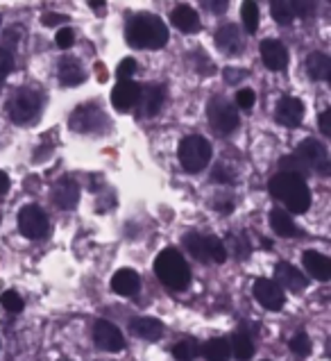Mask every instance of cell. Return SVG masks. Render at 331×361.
<instances>
[{
    "label": "cell",
    "instance_id": "obj_1",
    "mask_svg": "<svg viewBox=\"0 0 331 361\" xmlns=\"http://www.w3.org/2000/svg\"><path fill=\"white\" fill-rule=\"evenodd\" d=\"M125 39L134 48H163L168 44V27L154 14H134L127 20Z\"/></svg>",
    "mask_w": 331,
    "mask_h": 361
},
{
    "label": "cell",
    "instance_id": "obj_2",
    "mask_svg": "<svg viewBox=\"0 0 331 361\" xmlns=\"http://www.w3.org/2000/svg\"><path fill=\"white\" fill-rule=\"evenodd\" d=\"M268 189H270L273 198L284 202L293 214H302L308 209V204H311V193H308L304 178H299V175L277 173V175H273Z\"/></svg>",
    "mask_w": 331,
    "mask_h": 361
},
{
    "label": "cell",
    "instance_id": "obj_3",
    "mask_svg": "<svg viewBox=\"0 0 331 361\" xmlns=\"http://www.w3.org/2000/svg\"><path fill=\"white\" fill-rule=\"evenodd\" d=\"M154 273H157L159 282L173 291H182L191 282V271L186 266V259L175 247H166L159 252L157 262H154Z\"/></svg>",
    "mask_w": 331,
    "mask_h": 361
},
{
    "label": "cell",
    "instance_id": "obj_4",
    "mask_svg": "<svg viewBox=\"0 0 331 361\" xmlns=\"http://www.w3.org/2000/svg\"><path fill=\"white\" fill-rule=\"evenodd\" d=\"M177 157L184 171L189 173H200L206 164L211 161V143L206 141L204 137H184L180 141V148H177Z\"/></svg>",
    "mask_w": 331,
    "mask_h": 361
},
{
    "label": "cell",
    "instance_id": "obj_5",
    "mask_svg": "<svg viewBox=\"0 0 331 361\" xmlns=\"http://www.w3.org/2000/svg\"><path fill=\"white\" fill-rule=\"evenodd\" d=\"M184 245L198 262H213V264H223L227 259V250L225 243L216 236H204L198 232H191L184 236Z\"/></svg>",
    "mask_w": 331,
    "mask_h": 361
},
{
    "label": "cell",
    "instance_id": "obj_6",
    "mask_svg": "<svg viewBox=\"0 0 331 361\" xmlns=\"http://www.w3.org/2000/svg\"><path fill=\"white\" fill-rule=\"evenodd\" d=\"M295 157L304 164V169L308 173H320V175H327L331 169V161H329V152L325 148V143H320L316 139H304L299 143V148L295 150Z\"/></svg>",
    "mask_w": 331,
    "mask_h": 361
},
{
    "label": "cell",
    "instance_id": "obj_7",
    "mask_svg": "<svg viewBox=\"0 0 331 361\" xmlns=\"http://www.w3.org/2000/svg\"><path fill=\"white\" fill-rule=\"evenodd\" d=\"M41 109V98L32 89H18L9 100V116L14 123H30Z\"/></svg>",
    "mask_w": 331,
    "mask_h": 361
},
{
    "label": "cell",
    "instance_id": "obj_8",
    "mask_svg": "<svg viewBox=\"0 0 331 361\" xmlns=\"http://www.w3.org/2000/svg\"><path fill=\"white\" fill-rule=\"evenodd\" d=\"M18 230L27 239H44L48 234V219L41 207L37 204H27L18 212Z\"/></svg>",
    "mask_w": 331,
    "mask_h": 361
},
{
    "label": "cell",
    "instance_id": "obj_9",
    "mask_svg": "<svg viewBox=\"0 0 331 361\" xmlns=\"http://www.w3.org/2000/svg\"><path fill=\"white\" fill-rule=\"evenodd\" d=\"M209 121L211 128L218 134H232L239 128V109L230 105L227 100L216 98L209 105Z\"/></svg>",
    "mask_w": 331,
    "mask_h": 361
},
{
    "label": "cell",
    "instance_id": "obj_10",
    "mask_svg": "<svg viewBox=\"0 0 331 361\" xmlns=\"http://www.w3.org/2000/svg\"><path fill=\"white\" fill-rule=\"evenodd\" d=\"M93 343L100 350H105V353H120L125 348V338H123L120 329L109 321H96V325H93Z\"/></svg>",
    "mask_w": 331,
    "mask_h": 361
},
{
    "label": "cell",
    "instance_id": "obj_11",
    "mask_svg": "<svg viewBox=\"0 0 331 361\" xmlns=\"http://www.w3.org/2000/svg\"><path fill=\"white\" fill-rule=\"evenodd\" d=\"M105 123H107V116L102 114L98 107L85 105V107H77L73 114H70L68 126L73 132H98Z\"/></svg>",
    "mask_w": 331,
    "mask_h": 361
},
{
    "label": "cell",
    "instance_id": "obj_12",
    "mask_svg": "<svg viewBox=\"0 0 331 361\" xmlns=\"http://www.w3.org/2000/svg\"><path fill=\"white\" fill-rule=\"evenodd\" d=\"M254 298L268 309V312H279L286 300L282 288H279L273 280H263V277L254 282Z\"/></svg>",
    "mask_w": 331,
    "mask_h": 361
},
{
    "label": "cell",
    "instance_id": "obj_13",
    "mask_svg": "<svg viewBox=\"0 0 331 361\" xmlns=\"http://www.w3.org/2000/svg\"><path fill=\"white\" fill-rule=\"evenodd\" d=\"M163 100H166V89L161 85L141 87V94L137 100L139 114L141 116H157L159 109L163 107Z\"/></svg>",
    "mask_w": 331,
    "mask_h": 361
},
{
    "label": "cell",
    "instance_id": "obj_14",
    "mask_svg": "<svg viewBox=\"0 0 331 361\" xmlns=\"http://www.w3.org/2000/svg\"><path fill=\"white\" fill-rule=\"evenodd\" d=\"M275 284L279 286V288H288V291H293V293H302L304 288H306V284H308V280L297 271L295 266H291V264H286V262H282V264H277V268H275Z\"/></svg>",
    "mask_w": 331,
    "mask_h": 361
},
{
    "label": "cell",
    "instance_id": "obj_15",
    "mask_svg": "<svg viewBox=\"0 0 331 361\" xmlns=\"http://www.w3.org/2000/svg\"><path fill=\"white\" fill-rule=\"evenodd\" d=\"M141 94V87L132 80H120L111 91V102L118 111H130L132 107H137V100Z\"/></svg>",
    "mask_w": 331,
    "mask_h": 361
},
{
    "label": "cell",
    "instance_id": "obj_16",
    "mask_svg": "<svg viewBox=\"0 0 331 361\" xmlns=\"http://www.w3.org/2000/svg\"><path fill=\"white\" fill-rule=\"evenodd\" d=\"M275 116H277V121L282 123L284 128H297L299 123H302V118H304V105H302V100H299V98H291V96L282 98V100H279V105H277Z\"/></svg>",
    "mask_w": 331,
    "mask_h": 361
},
{
    "label": "cell",
    "instance_id": "obj_17",
    "mask_svg": "<svg viewBox=\"0 0 331 361\" xmlns=\"http://www.w3.org/2000/svg\"><path fill=\"white\" fill-rule=\"evenodd\" d=\"M216 46L227 55H241L245 48V39L241 35V30L230 23L216 30Z\"/></svg>",
    "mask_w": 331,
    "mask_h": 361
},
{
    "label": "cell",
    "instance_id": "obj_18",
    "mask_svg": "<svg viewBox=\"0 0 331 361\" xmlns=\"http://www.w3.org/2000/svg\"><path fill=\"white\" fill-rule=\"evenodd\" d=\"M302 264L308 271V275L316 277L320 282H327L331 280V259L323 252H316V250H306L302 255Z\"/></svg>",
    "mask_w": 331,
    "mask_h": 361
},
{
    "label": "cell",
    "instance_id": "obj_19",
    "mask_svg": "<svg viewBox=\"0 0 331 361\" xmlns=\"http://www.w3.org/2000/svg\"><path fill=\"white\" fill-rule=\"evenodd\" d=\"M261 57H263V64L270 71H284L288 64V53L284 44H279L275 39H266L261 44Z\"/></svg>",
    "mask_w": 331,
    "mask_h": 361
},
{
    "label": "cell",
    "instance_id": "obj_20",
    "mask_svg": "<svg viewBox=\"0 0 331 361\" xmlns=\"http://www.w3.org/2000/svg\"><path fill=\"white\" fill-rule=\"evenodd\" d=\"M53 200L59 209H73L80 202V187L75 180H61L53 189Z\"/></svg>",
    "mask_w": 331,
    "mask_h": 361
},
{
    "label": "cell",
    "instance_id": "obj_21",
    "mask_svg": "<svg viewBox=\"0 0 331 361\" xmlns=\"http://www.w3.org/2000/svg\"><path fill=\"white\" fill-rule=\"evenodd\" d=\"M139 288H141V277L134 271H130V268H123V271H118L111 280V291L118 295L132 298L139 293Z\"/></svg>",
    "mask_w": 331,
    "mask_h": 361
},
{
    "label": "cell",
    "instance_id": "obj_22",
    "mask_svg": "<svg viewBox=\"0 0 331 361\" xmlns=\"http://www.w3.org/2000/svg\"><path fill=\"white\" fill-rule=\"evenodd\" d=\"M130 332L139 338H146V341H157L163 334V325L157 318H134L130 321Z\"/></svg>",
    "mask_w": 331,
    "mask_h": 361
},
{
    "label": "cell",
    "instance_id": "obj_23",
    "mask_svg": "<svg viewBox=\"0 0 331 361\" xmlns=\"http://www.w3.org/2000/svg\"><path fill=\"white\" fill-rule=\"evenodd\" d=\"M173 25L182 30V32H195L200 27V16L195 14V9L189 5H177L170 14Z\"/></svg>",
    "mask_w": 331,
    "mask_h": 361
},
{
    "label": "cell",
    "instance_id": "obj_24",
    "mask_svg": "<svg viewBox=\"0 0 331 361\" xmlns=\"http://www.w3.org/2000/svg\"><path fill=\"white\" fill-rule=\"evenodd\" d=\"M57 78L61 85L73 87V85H80V82H85V71H82L80 61L75 57H64L59 61Z\"/></svg>",
    "mask_w": 331,
    "mask_h": 361
},
{
    "label": "cell",
    "instance_id": "obj_25",
    "mask_svg": "<svg viewBox=\"0 0 331 361\" xmlns=\"http://www.w3.org/2000/svg\"><path fill=\"white\" fill-rule=\"evenodd\" d=\"M270 228H273V232L277 236H282V239H291V236L299 234V230H297V225L293 223V219L286 212H282V209H273L270 212Z\"/></svg>",
    "mask_w": 331,
    "mask_h": 361
},
{
    "label": "cell",
    "instance_id": "obj_26",
    "mask_svg": "<svg viewBox=\"0 0 331 361\" xmlns=\"http://www.w3.org/2000/svg\"><path fill=\"white\" fill-rule=\"evenodd\" d=\"M306 71L313 80H329L331 78V59L325 53H311L306 57Z\"/></svg>",
    "mask_w": 331,
    "mask_h": 361
},
{
    "label": "cell",
    "instance_id": "obj_27",
    "mask_svg": "<svg viewBox=\"0 0 331 361\" xmlns=\"http://www.w3.org/2000/svg\"><path fill=\"white\" fill-rule=\"evenodd\" d=\"M230 350H232V355L239 359V361L252 359V355H254V341H252V336H247L245 332H236L230 338Z\"/></svg>",
    "mask_w": 331,
    "mask_h": 361
},
{
    "label": "cell",
    "instance_id": "obj_28",
    "mask_svg": "<svg viewBox=\"0 0 331 361\" xmlns=\"http://www.w3.org/2000/svg\"><path fill=\"white\" fill-rule=\"evenodd\" d=\"M202 355L206 357V361H230V357H232L230 341L223 338V336L211 338V341H206Z\"/></svg>",
    "mask_w": 331,
    "mask_h": 361
},
{
    "label": "cell",
    "instance_id": "obj_29",
    "mask_svg": "<svg viewBox=\"0 0 331 361\" xmlns=\"http://www.w3.org/2000/svg\"><path fill=\"white\" fill-rule=\"evenodd\" d=\"M225 250L227 252H234L239 259H245L247 255H250V241H247L245 234H230L227 236V243H225Z\"/></svg>",
    "mask_w": 331,
    "mask_h": 361
},
{
    "label": "cell",
    "instance_id": "obj_30",
    "mask_svg": "<svg viewBox=\"0 0 331 361\" xmlns=\"http://www.w3.org/2000/svg\"><path fill=\"white\" fill-rule=\"evenodd\" d=\"M173 355L180 361H193L200 355V345H198V341H193V338H184V341H180L173 348Z\"/></svg>",
    "mask_w": 331,
    "mask_h": 361
},
{
    "label": "cell",
    "instance_id": "obj_31",
    "mask_svg": "<svg viewBox=\"0 0 331 361\" xmlns=\"http://www.w3.org/2000/svg\"><path fill=\"white\" fill-rule=\"evenodd\" d=\"M273 9V18L277 23L282 25H291L295 20V12H293V3H288V0H279V3H273L270 5Z\"/></svg>",
    "mask_w": 331,
    "mask_h": 361
},
{
    "label": "cell",
    "instance_id": "obj_32",
    "mask_svg": "<svg viewBox=\"0 0 331 361\" xmlns=\"http://www.w3.org/2000/svg\"><path fill=\"white\" fill-rule=\"evenodd\" d=\"M241 16H243V25L247 30V35H254L258 30V7H256V3L247 0V3L243 5Z\"/></svg>",
    "mask_w": 331,
    "mask_h": 361
},
{
    "label": "cell",
    "instance_id": "obj_33",
    "mask_svg": "<svg viewBox=\"0 0 331 361\" xmlns=\"http://www.w3.org/2000/svg\"><path fill=\"white\" fill-rule=\"evenodd\" d=\"M0 302H3V307L7 309V312H12V314H18L20 309H23V298H20L16 291H7V293H3V298H0Z\"/></svg>",
    "mask_w": 331,
    "mask_h": 361
},
{
    "label": "cell",
    "instance_id": "obj_34",
    "mask_svg": "<svg viewBox=\"0 0 331 361\" xmlns=\"http://www.w3.org/2000/svg\"><path fill=\"white\" fill-rule=\"evenodd\" d=\"M291 350L299 357H306L308 353H311V341H308V336L306 334H295L291 338Z\"/></svg>",
    "mask_w": 331,
    "mask_h": 361
},
{
    "label": "cell",
    "instance_id": "obj_35",
    "mask_svg": "<svg viewBox=\"0 0 331 361\" xmlns=\"http://www.w3.org/2000/svg\"><path fill=\"white\" fill-rule=\"evenodd\" d=\"M254 100H256V94L252 89H241L239 94H236V105H239L243 111H250L254 107ZM236 107V109H239Z\"/></svg>",
    "mask_w": 331,
    "mask_h": 361
},
{
    "label": "cell",
    "instance_id": "obj_36",
    "mask_svg": "<svg viewBox=\"0 0 331 361\" xmlns=\"http://www.w3.org/2000/svg\"><path fill=\"white\" fill-rule=\"evenodd\" d=\"M14 68V57L7 48H0V82H3Z\"/></svg>",
    "mask_w": 331,
    "mask_h": 361
},
{
    "label": "cell",
    "instance_id": "obj_37",
    "mask_svg": "<svg viewBox=\"0 0 331 361\" xmlns=\"http://www.w3.org/2000/svg\"><path fill=\"white\" fill-rule=\"evenodd\" d=\"M55 41H57V46L59 48H70L75 44V32L70 27H61V30H57V37H55Z\"/></svg>",
    "mask_w": 331,
    "mask_h": 361
},
{
    "label": "cell",
    "instance_id": "obj_38",
    "mask_svg": "<svg viewBox=\"0 0 331 361\" xmlns=\"http://www.w3.org/2000/svg\"><path fill=\"white\" fill-rule=\"evenodd\" d=\"M116 73H118L120 80H130L134 73H137V61H134L132 57H125V59H123L120 64H118Z\"/></svg>",
    "mask_w": 331,
    "mask_h": 361
},
{
    "label": "cell",
    "instance_id": "obj_39",
    "mask_svg": "<svg viewBox=\"0 0 331 361\" xmlns=\"http://www.w3.org/2000/svg\"><path fill=\"white\" fill-rule=\"evenodd\" d=\"M293 12L297 18H308V16H313L316 5L313 3H293Z\"/></svg>",
    "mask_w": 331,
    "mask_h": 361
},
{
    "label": "cell",
    "instance_id": "obj_40",
    "mask_svg": "<svg viewBox=\"0 0 331 361\" xmlns=\"http://www.w3.org/2000/svg\"><path fill=\"white\" fill-rule=\"evenodd\" d=\"M68 16L64 14H46L44 18H41V23L48 25V27H55V25H61V23H66Z\"/></svg>",
    "mask_w": 331,
    "mask_h": 361
},
{
    "label": "cell",
    "instance_id": "obj_41",
    "mask_svg": "<svg viewBox=\"0 0 331 361\" xmlns=\"http://www.w3.org/2000/svg\"><path fill=\"white\" fill-rule=\"evenodd\" d=\"M320 132H323L325 137H331V109H325L323 114H320Z\"/></svg>",
    "mask_w": 331,
    "mask_h": 361
},
{
    "label": "cell",
    "instance_id": "obj_42",
    "mask_svg": "<svg viewBox=\"0 0 331 361\" xmlns=\"http://www.w3.org/2000/svg\"><path fill=\"white\" fill-rule=\"evenodd\" d=\"M243 78H245L243 71H239V68H225V80L230 82V85H236V82H241Z\"/></svg>",
    "mask_w": 331,
    "mask_h": 361
},
{
    "label": "cell",
    "instance_id": "obj_43",
    "mask_svg": "<svg viewBox=\"0 0 331 361\" xmlns=\"http://www.w3.org/2000/svg\"><path fill=\"white\" fill-rule=\"evenodd\" d=\"M234 178L230 173H227V169H223V166H218L213 171V182H232Z\"/></svg>",
    "mask_w": 331,
    "mask_h": 361
},
{
    "label": "cell",
    "instance_id": "obj_44",
    "mask_svg": "<svg viewBox=\"0 0 331 361\" xmlns=\"http://www.w3.org/2000/svg\"><path fill=\"white\" fill-rule=\"evenodd\" d=\"M204 9H209V12H216V14H223L227 9V3H223V0L220 3H211L209 0V3H204Z\"/></svg>",
    "mask_w": 331,
    "mask_h": 361
},
{
    "label": "cell",
    "instance_id": "obj_45",
    "mask_svg": "<svg viewBox=\"0 0 331 361\" xmlns=\"http://www.w3.org/2000/svg\"><path fill=\"white\" fill-rule=\"evenodd\" d=\"M7 189H9V178H7L3 171H0V195H3Z\"/></svg>",
    "mask_w": 331,
    "mask_h": 361
},
{
    "label": "cell",
    "instance_id": "obj_46",
    "mask_svg": "<svg viewBox=\"0 0 331 361\" xmlns=\"http://www.w3.org/2000/svg\"><path fill=\"white\" fill-rule=\"evenodd\" d=\"M89 7H91V9H102L105 5H102V3H89Z\"/></svg>",
    "mask_w": 331,
    "mask_h": 361
},
{
    "label": "cell",
    "instance_id": "obj_47",
    "mask_svg": "<svg viewBox=\"0 0 331 361\" xmlns=\"http://www.w3.org/2000/svg\"><path fill=\"white\" fill-rule=\"evenodd\" d=\"M0 23H3V18H0Z\"/></svg>",
    "mask_w": 331,
    "mask_h": 361
}]
</instances>
